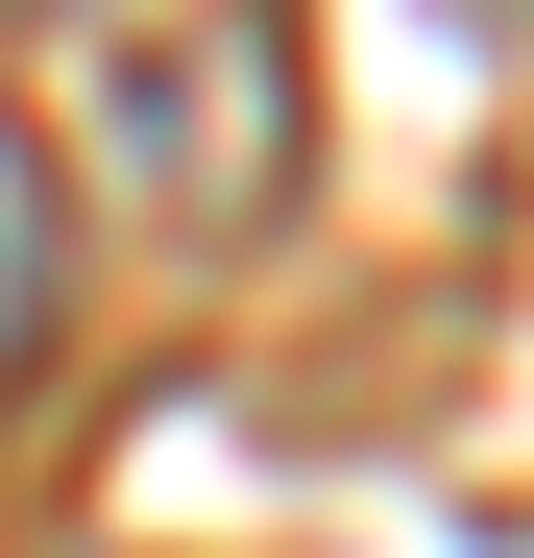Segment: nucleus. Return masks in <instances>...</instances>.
<instances>
[{"label":"nucleus","instance_id":"obj_1","mask_svg":"<svg viewBox=\"0 0 534 558\" xmlns=\"http://www.w3.org/2000/svg\"><path fill=\"white\" fill-rule=\"evenodd\" d=\"M98 146H122L146 243H267V195H292V49L243 0H122L98 25Z\"/></svg>","mask_w":534,"mask_h":558},{"label":"nucleus","instance_id":"obj_2","mask_svg":"<svg viewBox=\"0 0 534 558\" xmlns=\"http://www.w3.org/2000/svg\"><path fill=\"white\" fill-rule=\"evenodd\" d=\"M49 340H73V146L0 98V413L49 389Z\"/></svg>","mask_w":534,"mask_h":558}]
</instances>
